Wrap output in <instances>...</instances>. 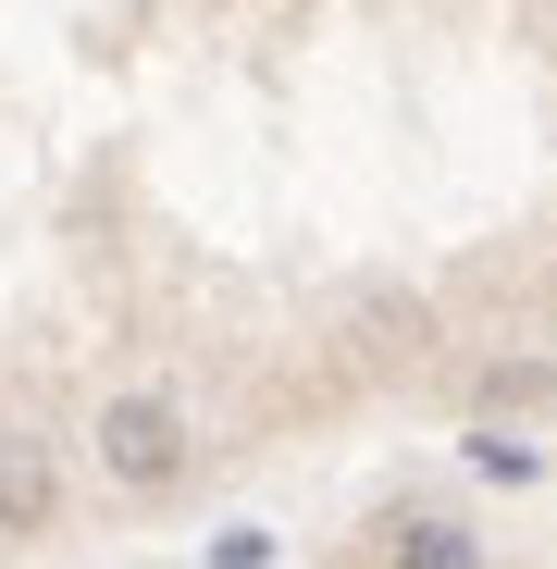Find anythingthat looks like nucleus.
Returning <instances> with one entry per match:
<instances>
[{"label": "nucleus", "mask_w": 557, "mask_h": 569, "mask_svg": "<svg viewBox=\"0 0 557 569\" xmlns=\"http://www.w3.org/2000/svg\"><path fill=\"white\" fill-rule=\"evenodd\" d=\"M186 458H199V421H186L173 385H125V397H100V470H112L125 496L186 483Z\"/></svg>", "instance_id": "f257e3e1"}, {"label": "nucleus", "mask_w": 557, "mask_h": 569, "mask_svg": "<svg viewBox=\"0 0 557 569\" xmlns=\"http://www.w3.org/2000/svg\"><path fill=\"white\" fill-rule=\"evenodd\" d=\"M0 557H13V545H0Z\"/></svg>", "instance_id": "f03ea898"}]
</instances>
